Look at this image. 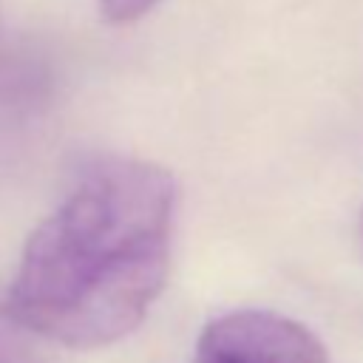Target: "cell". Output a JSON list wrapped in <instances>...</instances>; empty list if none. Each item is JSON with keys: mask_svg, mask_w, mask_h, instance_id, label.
Listing matches in <instances>:
<instances>
[{"mask_svg": "<svg viewBox=\"0 0 363 363\" xmlns=\"http://www.w3.org/2000/svg\"><path fill=\"white\" fill-rule=\"evenodd\" d=\"M0 363H37L34 352L23 340V329L0 306Z\"/></svg>", "mask_w": 363, "mask_h": 363, "instance_id": "3957f363", "label": "cell"}, {"mask_svg": "<svg viewBox=\"0 0 363 363\" xmlns=\"http://www.w3.org/2000/svg\"><path fill=\"white\" fill-rule=\"evenodd\" d=\"M193 363H326V352L303 323L286 315L235 309L201 329Z\"/></svg>", "mask_w": 363, "mask_h": 363, "instance_id": "7a4b0ae2", "label": "cell"}, {"mask_svg": "<svg viewBox=\"0 0 363 363\" xmlns=\"http://www.w3.org/2000/svg\"><path fill=\"white\" fill-rule=\"evenodd\" d=\"M159 0H99L102 11L108 20H116V23H128V20H136L142 17L145 11H150Z\"/></svg>", "mask_w": 363, "mask_h": 363, "instance_id": "277c9868", "label": "cell"}, {"mask_svg": "<svg viewBox=\"0 0 363 363\" xmlns=\"http://www.w3.org/2000/svg\"><path fill=\"white\" fill-rule=\"evenodd\" d=\"M173 176L142 159H102L28 235L3 312L45 340L94 349L133 332L170 267Z\"/></svg>", "mask_w": 363, "mask_h": 363, "instance_id": "6da1fadb", "label": "cell"}]
</instances>
